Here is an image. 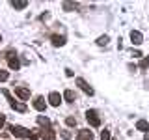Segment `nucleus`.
I'll return each mask as SVG.
<instances>
[{"label": "nucleus", "mask_w": 149, "mask_h": 140, "mask_svg": "<svg viewBox=\"0 0 149 140\" xmlns=\"http://www.w3.org/2000/svg\"><path fill=\"white\" fill-rule=\"evenodd\" d=\"M8 129L17 138H30L32 136V131H28L26 127H21V125H8Z\"/></svg>", "instance_id": "f257e3e1"}, {"label": "nucleus", "mask_w": 149, "mask_h": 140, "mask_svg": "<svg viewBox=\"0 0 149 140\" xmlns=\"http://www.w3.org/2000/svg\"><path fill=\"white\" fill-rule=\"evenodd\" d=\"M101 140H110V131H108V129H104V131L101 133Z\"/></svg>", "instance_id": "4be33fe9"}, {"label": "nucleus", "mask_w": 149, "mask_h": 140, "mask_svg": "<svg viewBox=\"0 0 149 140\" xmlns=\"http://www.w3.org/2000/svg\"><path fill=\"white\" fill-rule=\"evenodd\" d=\"M39 19H41V21H45V19H49V11H45V13H41V15H39Z\"/></svg>", "instance_id": "393cba45"}, {"label": "nucleus", "mask_w": 149, "mask_h": 140, "mask_svg": "<svg viewBox=\"0 0 149 140\" xmlns=\"http://www.w3.org/2000/svg\"><path fill=\"white\" fill-rule=\"evenodd\" d=\"M77 86H80V90H82L84 93H88V95H93V88H91L86 80H84V78H80V77L77 78Z\"/></svg>", "instance_id": "20e7f679"}, {"label": "nucleus", "mask_w": 149, "mask_h": 140, "mask_svg": "<svg viewBox=\"0 0 149 140\" xmlns=\"http://www.w3.org/2000/svg\"><path fill=\"white\" fill-rule=\"evenodd\" d=\"M9 78V73L8 71H2V69H0V80H8Z\"/></svg>", "instance_id": "5701e85b"}, {"label": "nucleus", "mask_w": 149, "mask_h": 140, "mask_svg": "<svg viewBox=\"0 0 149 140\" xmlns=\"http://www.w3.org/2000/svg\"><path fill=\"white\" fill-rule=\"evenodd\" d=\"M34 108H36V110H39V112H43V110L47 108V103H45L43 97H36V101H34Z\"/></svg>", "instance_id": "9d476101"}, {"label": "nucleus", "mask_w": 149, "mask_h": 140, "mask_svg": "<svg viewBox=\"0 0 149 140\" xmlns=\"http://www.w3.org/2000/svg\"><path fill=\"white\" fill-rule=\"evenodd\" d=\"M11 6L15 8V9H24V8L28 6V2H26V0H13Z\"/></svg>", "instance_id": "4468645a"}, {"label": "nucleus", "mask_w": 149, "mask_h": 140, "mask_svg": "<svg viewBox=\"0 0 149 140\" xmlns=\"http://www.w3.org/2000/svg\"><path fill=\"white\" fill-rule=\"evenodd\" d=\"M49 103L52 106H60V103H62V95H60L58 92H50L49 93Z\"/></svg>", "instance_id": "39448f33"}, {"label": "nucleus", "mask_w": 149, "mask_h": 140, "mask_svg": "<svg viewBox=\"0 0 149 140\" xmlns=\"http://www.w3.org/2000/svg\"><path fill=\"white\" fill-rule=\"evenodd\" d=\"M130 39H132V45H140L143 41V36H142V32H138V30H132L130 32Z\"/></svg>", "instance_id": "6e6552de"}, {"label": "nucleus", "mask_w": 149, "mask_h": 140, "mask_svg": "<svg viewBox=\"0 0 149 140\" xmlns=\"http://www.w3.org/2000/svg\"><path fill=\"white\" fill-rule=\"evenodd\" d=\"M4 125H6V116L0 114V127H4Z\"/></svg>", "instance_id": "b1692460"}, {"label": "nucleus", "mask_w": 149, "mask_h": 140, "mask_svg": "<svg viewBox=\"0 0 149 140\" xmlns=\"http://www.w3.org/2000/svg\"><path fill=\"white\" fill-rule=\"evenodd\" d=\"M77 140H93V133L90 129H80L77 134Z\"/></svg>", "instance_id": "423d86ee"}, {"label": "nucleus", "mask_w": 149, "mask_h": 140, "mask_svg": "<svg viewBox=\"0 0 149 140\" xmlns=\"http://www.w3.org/2000/svg\"><path fill=\"white\" fill-rule=\"evenodd\" d=\"M140 67H142V69H147L149 67V56H146V58L140 62Z\"/></svg>", "instance_id": "aec40b11"}, {"label": "nucleus", "mask_w": 149, "mask_h": 140, "mask_svg": "<svg viewBox=\"0 0 149 140\" xmlns=\"http://www.w3.org/2000/svg\"><path fill=\"white\" fill-rule=\"evenodd\" d=\"M41 138H43V140H56V133L49 127L47 131H43V133H41Z\"/></svg>", "instance_id": "9b49d317"}, {"label": "nucleus", "mask_w": 149, "mask_h": 140, "mask_svg": "<svg viewBox=\"0 0 149 140\" xmlns=\"http://www.w3.org/2000/svg\"><path fill=\"white\" fill-rule=\"evenodd\" d=\"M0 41H2V36H0Z\"/></svg>", "instance_id": "c85d7f7f"}, {"label": "nucleus", "mask_w": 149, "mask_h": 140, "mask_svg": "<svg viewBox=\"0 0 149 140\" xmlns=\"http://www.w3.org/2000/svg\"><path fill=\"white\" fill-rule=\"evenodd\" d=\"M136 129H140V131H147L149 129V123L146 120H138L136 121Z\"/></svg>", "instance_id": "2eb2a0df"}, {"label": "nucleus", "mask_w": 149, "mask_h": 140, "mask_svg": "<svg viewBox=\"0 0 149 140\" xmlns=\"http://www.w3.org/2000/svg\"><path fill=\"white\" fill-rule=\"evenodd\" d=\"M132 56H134V58H140V56H142V52H140V50H132Z\"/></svg>", "instance_id": "a878e982"}, {"label": "nucleus", "mask_w": 149, "mask_h": 140, "mask_svg": "<svg viewBox=\"0 0 149 140\" xmlns=\"http://www.w3.org/2000/svg\"><path fill=\"white\" fill-rule=\"evenodd\" d=\"M15 93L19 97H21L22 101H26V99H30V90H28V88H22V86H17L15 88Z\"/></svg>", "instance_id": "0eeeda50"}, {"label": "nucleus", "mask_w": 149, "mask_h": 140, "mask_svg": "<svg viewBox=\"0 0 149 140\" xmlns=\"http://www.w3.org/2000/svg\"><path fill=\"white\" fill-rule=\"evenodd\" d=\"M108 36H101V37H97V45H101V47H104V45H108Z\"/></svg>", "instance_id": "dca6fc26"}, {"label": "nucleus", "mask_w": 149, "mask_h": 140, "mask_svg": "<svg viewBox=\"0 0 149 140\" xmlns=\"http://www.w3.org/2000/svg\"><path fill=\"white\" fill-rule=\"evenodd\" d=\"M63 99L69 101V103H73V101H77V93H74L73 90H65L63 92Z\"/></svg>", "instance_id": "ddd939ff"}, {"label": "nucleus", "mask_w": 149, "mask_h": 140, "mask_svg": "<svg viewBox=\"0 0 149 140\" xmlns=\"http://www.w3.org/2000/svg\"><path fill=\"white\" fill-rule=\"evenodd\" d=\"M50 39H52V45H54V47H62V45H65V37H63V36H58V34H56V36L50 37Z\"/></svg>", "instance_id": "f8f14e48"}, {"label": "nucleus", "mask_w": 149, "mask_h": 140, "mask_svg": "<svg viewBox=\"0 0 149 140\" xmlns=\"http://www.w3.org/2000/svg\"><path fill=\"white\" fill-rule=\"evenodd\" d=\"M86 120H88V123H90L91 127H99L101 125V120H99V116H97L95 110H88L86 112Z\"/></svg>", "instance_id": "7ed1b4c3"}, {"label": "nucleus", "mask_w": 149, "mask_h": 140, "mask_svg": "<svg viewBox=\"0 0 149 140\" xmlns=\"http://www.w3.org/2000/svg\"><path fill=\"white\" fill-rule=\"evenodd\" d=\"M37 123H39V125H45V127H49V125H50V120L45 118V116H39V118H37Z\"/></svg>", "instance_id": "f3484780"}, {"label": "nucleus", "mask_w": 149, "mask_h": 140, "mask_svg": "<svg viewBox=\"0 0 149 140\" xmlns=\"http://www.w3.org/2000/svg\"><path fill=\"white\" fill-rule=\"evenodd\" d=\"M2 93L6 95V99L9 101V105H11L13 110H17V112H26V105H22V103H17V101L11 97V93H9L8 90H2Z\"/></svg>", "instance_id": "f03ea898"}, {"label": "nucleus", "mask_w": 149, "mask_h": 140, "mask_svg": "<svg viewBox=\"0 0 149 140\" xmlns=\"http://www.w3.org/2000/svg\"><path fill=\"white\" fill-rule=\"evenodd\" d=\"M143 140H149V129L146 131V136H143Z\"/></svg>", "instance_id": "bb28decb"}, {"label": "nucleus", "mask_w": 149, "mask_h": 140, "mask_svg": "<svg viewBox=\"0 0 149 140\" xmlns=\"http://www.w3.org/2000/svg\"><path fill=\"white\" fill-rule=\"evenodd\" d=\"M30 140H37V136H36L34 133H32V136H30Z\"/></svg>", "instance_id": "cd10ccee"}, {"label": "nucleus", "mask_w": 149, "mask_h": 140, "mask_svg": "<svg viewBox=\"0 0 149 140\" xmlns=\"http://www.w3.org/2000/svg\"><path fill=\"white\" fill-rule=\"evenodd\" d=\"M78 4H73V2H63V9L65 11H71V9H77Z\"/></svg>", "instance_id": "a211bd4d"}, {"label": "nucleus", "mask_w": 149, "mask_h": 140, "mask_svg": "<svg viewBox=\"0 0 149 140\" xmlns=\"http://www.w3.org/2000/svg\"><path fill=\"white\" fill-rule=\"evenodd\" d=\"M8 64H9V67L15 69V71L19 69V65H21V64H19V58L15 54H11V52H9V56H8Z\"/></svg>", "instance_id": "1a4fd4ad"}, {"label": "nucleus", "mask_w": 149, "mask_h": 140, "mask_svg": "<svg viewBox=\"0 0 149 140\" xmlns=\"http://www.w3.org/2000/svg\"><path fill=\"white\" fill-rule=\"evenodd\" d=\"M65 123H67L69 127H74V125H77V120H74L73 116H69V118H65Z\"/></svg>", "instance_id": "6ab92c4d"}, {"label": "nucleus", "mask_w": 149, "mask_h": 140, "mask_svg": "<svg viewBox=\"0 0 149 140\" xmlns=\"http://www.w3.org/2000/svg\"><path fill=\"white\" fill-rule=\"evenodd\" d=\"M60 136H62L63 140H69V138H71V136H73V134H71V133H69V131H60Z\"/></svg>", "instance_id": "412c9836"}, {"label": "nucleus", "mask_w": 149, "mask_h": 140, "mask_svg": "<svg viewBox=\"0 0 149 140\" xmlns=\"http://www.w3.org/2000/svg\"><path fill=\"white\" fill-rule=\"evenodd\" d=\"M112 140H114V138H112Z\"/></svg>", "instance_id": "c756f323"}]
</instances>
